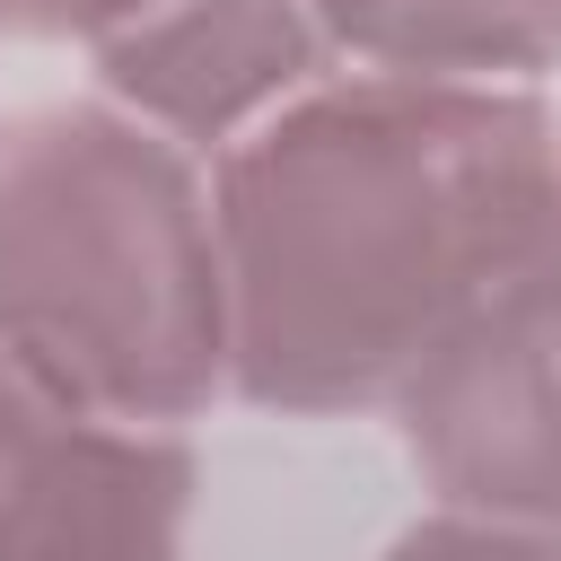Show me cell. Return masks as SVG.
Returning <instances> with one entry per match:
<instances>
[{"instance_id": "2", "label": "cell", "mask_w": 561, "mask_h": 561, "mask_svg": "<svg viewBox=\"0 0 561 561\" xmlns=\"http://www.w3.org/2000/svg\"><path fill=\"white\" fill-rule=\"evenodd\" d=\"M0 351L53 394L184 430L228 394L210 167L105 96L0 131Z\"/></svg>"}, {"instance_id": "1", "label": "cell", "mask_w": 561, "mask_h": 561, "mask_svg": "<svg viewBox=\"0 0 561 561\" xmlns=\"http://www.w3.org/2000/svg\"><path fill=\"white\" fill-rule=\"evenodd\" d=\"M561 114L500 79L351 70L210 158L228 394L289 421L394 394L526 272Z\"/></svg>"}, {"instance_id": "9", "label": "cell", "mask_w": 561, "mask_h": 561, "mask_svg": "<svg viewBox=\"0 0 561 561\" xmlns=\"http://www.w3.org/2000/svg\"><path fill=\"white\" fill-rule=\"evenodd\" d=\"M517 307H526V324H535V342H543V359H552V386H561V175H552L543 237H535V254H526V272H517Z\"/></svg>"}, {"instance_id": "4", "label": "cell", "mask_w": 561, "mask_h": 561, "mask_svg": "<svg viewBox=\"0 0 561 561\" xmlns=\"http://www.w3.org/2000/svg\"><path fill=\"white\" fill-rule=\"evenodd\" d=\"M394 430L438 508L561 526V386L517 280L394 394Z\"/></svg>"}, {"instance_id": "3", "label": "cell", "mask_w": 561, "mask_h": 561, "mask_svg": "<svg viewBox=\"0 0 561 561\" xmlns=\"http://www.w3.org/2000/svg\"><path fill=\"white\" fill-rule=\"evenodd\" d=\"M193 491L184 430L88 412L0 351V561H184Z\"/></svg>"}, {"instance_id": "8", "label": "cell", "mask_w": 561, "mask_h": 561, "mask_svg": "<svg viewBox=\"0 0 561 561\" xmlns=\"http://www.w3.org/2000/svg\"><path fill=\"white\" fill-rule=\"evenodd\" d=\"M131 9H149V0H0V35H26V44H96Z\"/></svg>"}, {"instance_id": "6", "label": "cell", "mask_w": 561, "mask_h": 561, "mask_svg": "<svg viewBox=\"0 0 561 561\" xmlns=\"http://www.w3.org/2000/svg\"><path fill=\"white\" fill-rule=\"evenodd\" d=\"M324 44L359 70L403 79H500L535 88L561 70V0H307Z\"/></svg>"}, {"instance_id": "7", "label": "cell", "mask_w": 561, "mask_h": 561, "mask_svg": "<svg viewBox=\"0 0 561 561\" xmlns=\"http://www.w3.org/2000/svg\"><path fill=\"white\" fill-rule=\"evenodd\" d=\"M377 561H561V526H508V517L430 508V517H412Z\"/></svg>"}, {"instance_id": "5", "label": "cell", "mask_w": 561, "mask_h": 561, "mask_svg": "<svg viewBox=\"0 0 561 561\" xmlns=\"http://www.w3.org/2000/svg\"><path fill=\"white\" fill-rule=\"evenodd\" d=\"M324 26L307 0H149L88 44L96 96L131 123L219 158L289 96L324 79Z\"/></svg>"}]
</instances>
